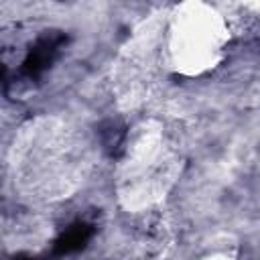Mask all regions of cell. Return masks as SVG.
<instances>
[{"label": "cell", "instance_id": "6da1fadb", "mask_svg": "<svg viewBox=\"0 0 260 260\" xmlns=\"http://www.w3.org/2000/svg\"><path fill=\"white\" fill-rule=\"evenodd\" d=\"M65 43V37L59 32L53 35H45L37 41V45L28 51L24 63H22V73L26 77H39L57 57L59 47Z\"/></svg>", "mask_w": 260, "mask_h": 260}, {"label": "cell", "instance_id": "7a4b0ae2", "mask_svg": "<svg viewBox=\"0 0 260 260\" xmlns=\"http://www.w3.org/2000/svg\"><path fill=\"white\" fill-rule=\"evenodd\" d=\"M91 236H93V225L83 223V221L73 223L69 230H65V232L57 238V242H55V246H53V254H55V256H65V254L77 252V250H81V248L89 242Z\"/></svg>", "mask_w": 260, "mask_h": 260}, {"label": "cell", "instance_id": "3957f363", "mask_svg": "<svg viewBox=\"0 0 260 260\" xmlns=\"http://www.w3.org/2000/svg\"><path fill=\"white\" fill-rule=\"evenodd\" d=\"M14 260H37V258H32V256H16Z\"/></svg>", "mask_w": 260, "mask_h": 260}]
</instances>
